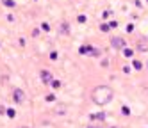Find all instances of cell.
Listing matches in <instances>:
<instances>
[{
    "mask_svg": "<svg viewBox=\"0 0 148 128\" xmlns=\"http://www.w3.org/2000/svg\"><path fill=\"white\" fill-rule=\"evenodd\" d=\"M41 80H43L45 84L52 82V73L50 71H41Z\"/></svg>",
    "mask_w": 148,
    "mask_h": 128,
    "instance_id": "3957f363",
    "label": "cell"
},
{
    "mask_svg": "<svg viewBox=\"0 0 148 128\" xmlns=\"http://www.w3.org/2000/svg\"><path fill=\"white\" fill-rule=\"evenodd\" d=\"M52 87H54V89H59V87H61V82H59V80H52Z\"/></svg>",
    "mask_w": 148,
    "mask_h": 128,
    "instance_id": "ba28073f",
    "label": "cell"
},
{
    "mask_svg": "<svg viewBox=\"0 0 148 128\" xmlns=\"http://www.w3.org/2000/svg\"><path fill=\"white\" fill-rule=\"evenodd\" d=\"M2 114H5V107L0 103V116H2Z\"/></svg>",
    "mask_w": 148,
    "mask_h": 128,
    "instance_id": "30bf717a",
    "label": "cell"
},
{
    "mask_svg": "<svg viewBox=\"0 0 148 128\" xmlns=\"http://www.w3.org/2000/svg\"><path fill=\"white\" fill-rule=\"evenodd\" d=\"M112 100V91L109 87H105V85H100L93 91V101L98 103V105H105Z\"/></svg>",
    "mask_w": 148,
    "mask_h": 128,
    "instance_id": "6da1fadb",
    "label": "cell"
},
{
    "mask_svg": "<svg viewBox=\"0 0 148 128\" xmlns=\"http://www.w3.org/2000/svg\"><path fill=\"white\" fill-rule=\"evenodd\" d=\"M5 114H7L9 117H14V116H16V112H14L13 109H5Z\"/></svg>",
    "mask_w": 148,
    "mask_h": 128,
    "instance_id": "52a82bcc",
    "label": "cell"
},
{
    "mask_svg": "<svg viewBox=\"0 0 148 128\" xmlns=\"http://www.w3.org/2000/svg\"><path fill=\"white\" fill-rule=\"evenodd\" d=\"M112 45L120 48V46H123V41H121V39H112Z\"/></svg>",
    "mask_w": 148,
    "mask_h": 128,
    "instance_id": "5b68a950",
    "label": "cell"
},
{
    "mask_svg": "<svg viewBox=\"0 0 148 128\" xmlns=\"http://www.w3.org/2000/svg\"><path fill=\"white\" fill-rule=\"evenodd\" d=\"M91 117H93V119H103V117H105V114H103V112H100V114H93Z\"/></svg>",
    "mask_w": 148,
    "mask_h": 128,
    "instance_id": "8992f818",
    "label": "cell"
},
{
    "mask_svg": "<svg viewBox=\"0 0 148 128\" xmlns=\"http://www.w3.org/2000/svg\"><path fill=\"white\" fill-rule=\"evenodd\" d=\"M2 4L5 7H14V0H2Z\"/></svg>",
    "mask_w": 148,
    "mask_h": 128,
    "instance_id": "277c9868",
    "label": "cell"
},
{
    "mask_svg": "<svg viewBox=\"0 0 148 128\" xmlns=\"http://www.w3.org/2000/svg\"><path fill=\"white\" fill-rule=\"evenodd\" d=\"M13 98H14L16 103H23V101H25V93H23L22 89H14V91H13Z\"/></svg>",
    "mask_w": 148,
    "mask_h": 128,
    "instance_id": "7a4b0ae2",
    "label": "cell"
},
{
    "mask_svg": "<svg viewBox=\"0 0 148 128\" xmlns=\"http://www.w3.org/2000/svg\"><path fill=\"white\" fill-rule=\"evenodd\" d=\"M121 112H123L125 116H129V114H130V110H129V107H123V109H121Z\"/></svg>",
    "mask_w": 148,
    "mask_h": 128,
    "instance_id": "9c48e42d",
    "label": "cell"
}]
</instances>
